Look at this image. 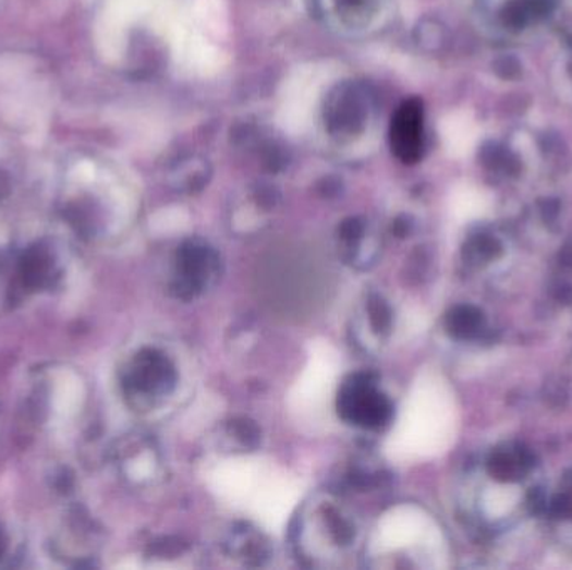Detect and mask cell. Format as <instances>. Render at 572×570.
<instances>
[{
    "mask_svg": "<svg viewBox=\"0 0 572 570\" xmlns=\"http://www.w3.org/2000/svg\"><path fill=\"white\" fill-rule=\"evenodd\" d=\"M455 407L449 387L439 377L415 385L392 435V452L425 457L440 452L454 435Z\"/></svg>",
    "mask_w": 572,
    "mask_h": 570,
    "instance_id": "6da1fadb",
    "label": "cell"
},
{
    "mask_svg": "<svg viewBox=\"0 0 572 570\" xmlns=\"http://www.w3.org/2000/svg\"><path fill=\"white\" fill-rule=\"evenodd\" d=\"M480 11L492 29L514 37L551 24L555 0H479Z\"/></svg>",
    "mask_w": 572,
    "mask_h": 570,
    "instance_id": "7a4b0ae2",
    "label": "cell"
},
{
    "mask_svg": "<svg viewBox=\"0 0 572 570\" xmlns=\"http://www.w3.org/2000/svg\"><path fill=\"white\" fill-rule=\"evenodd\" d=\"M390 143L393 153L405 165L422 158L425 144L424 106L418 99H409L393 116Z\"/></svg>",
    "mask_w": 572,
    "mask_h": 570,
    "instance_id": "3957f363",
    "label": "cell"
},
{
    "mask_svg": "<svg viewBox=\"0 0 572 570\" xmlns=\"http://www.w3.org/2000/svg\"><path fill=\"white\" fill-rule=\"evenodd\" d=\"M173 380V369L161 353L145 350L134 360L130 372V385L141 393H158Z\"/></svg>",
    "mask_w": 572,
    "mask_h": 570,
    "instance_id": "277c9868",
    "label": "cell"
},
{
    "mask_svg": "<svg viewBox=\"0 0 572 570\" xmlns=\"http://www.w3.org/2000/svg\"><path fill=\"white\" fill-rule=\"evenodd\" d=\"M333 374H336L333 355H330L328 350H321L318 355L312 359L308 374L303 377L302 384H300L296 399H299L303 405L308 407L309 410L324 407L325 403H328L325 397L328 399V395H330Z\"/></svg>",
    "mask_w": 572,
    "mask_h": 570,
    "instance_id": "5b68a950",
    "label": "cell"
},
{
    "mask_svg": "<svg viewBox=\"0 0 572 570\" xmlns=\"http://www.w3.org/2000/svg\"><path fill=\"white\" fill-rule=\"evenodd\" d=\"M52 271L51 253L42 246H34L27 250L26 255L22 256L21 277L24 287L29 290H37L47 283Z\"/></svg>",
    "mask_w": 572,
    "mask_h": 570,
    "instance_id": "8992f818",
    "label": "cell"
},
{
    "mask_svg": "<svg viewBox=\"0 0 572 570\" xmlns=\"http://www.w3.org/2000/svg\"><path fill=\"white\" fill-rule=\"evenodd\" d=\"M551 24L564 31L565 37L572 40V0H555Z\"/></svg>",
    "mask_w": 572,
    "mask_h": 570,
    "instance_id": "52a82bcc",
    "label": "cell"
},
{
    "mask_svg": "<svg viewBox=\"0 0 572 570\" xmlns=\"http://www.w3.org/2000/svg\"><path fill=\"white\" fill-rule=\"evenodd\" d=\"M4 550H5V538H4V534L0 532V557H2V554H4Z\"/></svg>",
    "mask_w": 572,
    "mask_h": 570,
    "instance_id": "ba28073f",
    "label": "cell"
}]
</instances>
